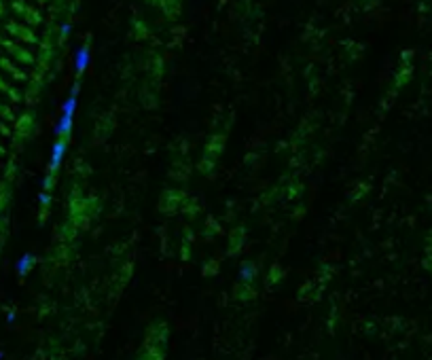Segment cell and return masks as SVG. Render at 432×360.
I'll return each mask as SVG.
<instances>
[{
	"mask_svg": "<svg viewBox=\"0 0 432 360\" xmlns=\"http://www.w3.org/2000/svg\"><path fill=\"white\" fill-rule=\"evenodd\" d=\"M269 274H271V276H269V278H271V282H273V284H276V282H278V280L282 278V269H280L278 265H273V267H271V271H269Z\"/></svg>",
	"mask_w": 432,
	"mask_h": 360,
	"instance_id": "cell-17",
	"label": "cell"
},
{
	"mask_svg": "<svg viewBox=\"0 0 432 360\" xmlns=\"http://www.w3.org/2000/svg\"><path fill=\"white\" fill-rule=\"evenodd\" d=\"M0 47H2L4 53L9 55L11 60L17 62L19 66H34V64H36V53H32L30 45L17 43V41H13V38L6 36V38L0 41Z\"/></svg>",
	"mask_w": 432,
	"mask_h": 360,
	"instance_id": "cell-4",
	"label": "cell"
},
{
	"mask_svg": "<svg viewBox=\"0 0 432 360\" xmlns=\"http://www.w3.org/2000/svg\"><path fill=\"white\" fill-rule=\"evenodd\" d=\"M0 93H2L11 104H19L23 100V93L19 91V87H15L13 83H9L4 76H0Z\"/></svg>",
	"mask_w": 432,
	"mask_h": 360,
	"instance_id": "cell-11",
	"label": "cell"
},
{
	"mask_svg": "<svg viewBox=\"0 0 432 360\" xmlns=\"http://www.w3.org/2000/svg\"><path fill=\"white\" fill-rule=\"evenodd\" d=\"M0 119L2 121H6V123H15V113H13V108L9 106V104H4L2 100H0Z\"/></svg>",
	"mask_w": 432,
	"mask_h": 360,
	"instance_id": "cell-15",
	"label": "cell"
},
{
	"mask_svg": "<svg viewBox=\"0 0 432 360\" xmlns=\"http://www.w3.org/2000/svg\"><path fill=\"white\" fill-rule=\"evenodd\" d=\"M199 210H201L199 199H197V197H191V195H188V197H186V202H185V206H183V210H180V212H183V214H186L188 218H195V216L199 214Z\"/></svg>",
	"mask_w": 432,
	"mask_h": 360,
	"instance_id": "cell-13",
	"label": "cell"
},
{
	"mask_svg": "<svg viewBox=\"0 0 432 360\" xmlns=\"http://www.w3.org/2000/svg\"><path fill=\"white\" fill-rule=\"evenodd\" d=\"M4 32L9 34V38H13V41L23 43V45H30V47H34V45L41 43V36L36 34V28L28 26V23H23L17 17L9 19V21L4 23Z\"/></svg>",
	"mask_w": 432,
	"mask_h": 360,
	"instance_id": "cell-3",
	"label": "cell"
},
{
	"mask_svg": "<svg viewBox=\"0 0 432 360\" xmlns=\"http://www.w3.org/2000/svg\"><path fill=\"white\" fill-rule=\"evenodd\" d=\"M0 70H2L6 76H11L13 81H17V83H28V78H30L28 72L21 70L19 64L15 60H11L9 55H0Z\"/></svg>",
	"mask_w": 432,
	"mask_h": 360,
	"instance_id": "cell-8",
	"label": "cell"
},
{
	"mask_svg": "<svg viewBox=\"0 0 432 360\" xmlns=\"http://www.w3.org/2000/svg\"><path fill=\"white\" fill-rule=\"evenodd\" d=\"M155 9H159L161 15L170 21H176L178 15H180V9H183V0H148Z\"/></svg>",
	"mask_w": 432,
	"mask_h": 360,
	"instance_id": "cell-9",
	"label": "cell"
},
{
	"mask_svg": "<svg viewBox=\"0 0 432 360\" xmlns=\"http://www.w3.org/2000/svg\"><path fill=\"white\" fill-rule=\"evenodd\" d=\"M131 32H133V36H136L138 41H148V38L153 36L151 28H148V23L142 17H133L131 19Z\"/></svg>",
	"mask_w": 432,
	"mask_h": 360,
	"instance_id": "cell-12",
	"label": "cell"
},
{
	"mask_svg": "<svg viewBox=\"0 0 432 360\" xmlns=\"http://www.w3.org/2000/svg\"><path fill=\"white\" fill-rule=\"evenodd\" d=\"M4 13H6V4H4V0H0V19L4 17Z\"/></svg>",
	"mask_w": 432,
	"mask_h": 360,
	"instance_id": "cell-18",
	"label": "cell"
},
{
	"mask_svg": "<svg viewBox=\"0 0 432 360\" xmlns=\"http://www.w3.org/2000/svg\"><path fill=\"white\" fill-rule=\"evenodd\" d=\"M186 197H188V193H186L185 189H180V187L166 189L161 193V197H159V212H163V214H176V212H180V210H183V206H185V202H186Z\"/></svg>",
	"mask_w": 432,
	"mask_h": 360,
	"instance_id": "cell-6",
	"label": "cell"
},
{
	"mask_svg": "<svg viewBox=\"0 0 432 360\" xmlns=\"http://www.w3.org/2000/svg\"><path fill=\"white\" fill-rule=\"evenodd\" d=\"M49 210H51V193H45L41 195V212H38V220L45 222V218L49 216Z\"/></svg>",
	"mask_w": 432,
	"mask_h": 360,
	"instance_id": "cell-14",
	"label": "cell"
},
{
	"mask_svg": "<svg viewBox=\"0 0 432 360\" xmlns=\"http://www.w3.org/2000/svg\"><path fill=\"white\" fill-rule=\"evenodd\" d=\"M102 210V199L98 195H87L81 187H72L68 195V222L76 229L87 227Z\"/></svg>",
	"mask_w": 432,
	"mask_h": 360,
	"instance_id": "cell-1",
	"label": "cell"
},
{
	"mask_svg": "<svg viewBox=\"0 0 432 360\" xmlns=\"http://www.w3.org/2000/svg\"><path fill=\"white\" fill-rule=\"evenodd\" d=\"M244 244H246V227L244 225L233 227L229 233V254H238L244 248Z\"/></svg>",
	"mask_w": 432,
	"mask_h": 360,
	"instance_id": "cell-10",
	"label": "cell"
},
{
	"mask_svg": "<svg viewBox=\"0 0 432 360\" xmlns=\"http://www.w3.org/2000/svg\"><path fill=\"white\" fill-rule=\"evenodd\" d=\"M34 2H38V4H49L51 0H34Z\"/></svg>",
	"mask_w": 432,
	"mask_h": 360,
	"instance_id": "cell-19",
	"label": "cell"
},
{
	"mask_svg": "<svg viewBox=\"0 0 432 360\" xmlns=\"http://www.w3.org/2000/svg\"><path fill=\"white\" fill-rule=\"evenodd\" d=\"M34 130H36V117L32 110H26V113H21L17 119H15L13 123V140L15 144H21L30 140L34 136Z\"/></svg>",
	"mask_w": 432,
	"mask_h": 360,
	"instance_id": "cell-7",
	"label": "cell"
},
{
	"mask_svg": "<svg viewBox=\"0 0 432 360\" xmlns=\"http://www.w3.org/2000/svg\"><path fill=\"white\" fill-rule=\"evenodd\" d=\"M212 233H218V225H216L214 218H208V222H206V237H210Z\"/></svg>",
	"mask_w": 432,
	"mask_h": 360,
	"instance_id": "cell-16",
	"label": "cell"
},
{
	"mask_svg": "<svg viewBox=\"0 0 432 360\" xmlns=\"http://www.w3.org/2000/svg\"><path fill=\"white\" fill-rule=\"evenodd\" d=\"M229 121H227L223 127H216L214 132L208 136L206 144L201 148V157H199V163H197V170L201 176H212L214 170L218 167V161L225 153V146H227V136H229Z\"/></svg>",
	"mask_w": 432,
	"mask_h": 360,
	"instance_id": "cell-2",
	"label": "cell"
},
{
	"mask_svg": "<svg viewBox=\"0 0 432 360\" xmlns=\"http://www.w3.org/2000/svg\"><path fill=\"white\" fill-rule=\"evenodd\" d=\"M11 11L17 19H21L23 23H28V26H32V28H38L45 23V15L41 13V9H38L36 4L28 2V0H13Z\"/></svg>",
	"mask_w": 432,
	"mask_h": 360,
	"instance_id": "cell-5",
	"label": "cell"
}]
</instances>
